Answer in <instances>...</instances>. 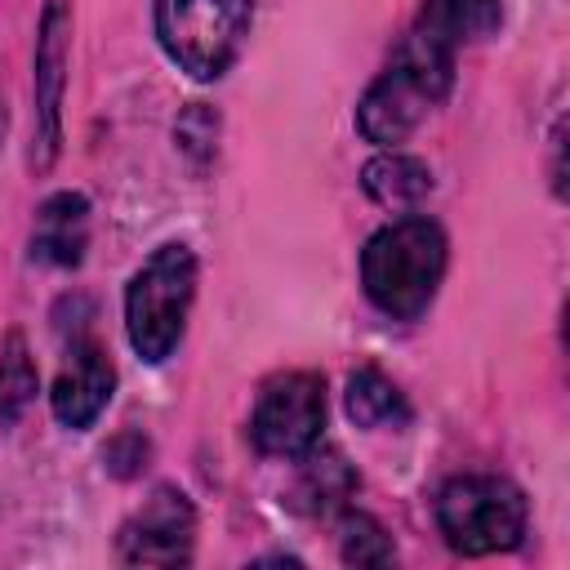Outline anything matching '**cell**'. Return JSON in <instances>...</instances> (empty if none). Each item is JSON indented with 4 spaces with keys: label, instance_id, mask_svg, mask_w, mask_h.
I'll list each match as a JSON object with an SVG mask.
<instances>
[{
    "label": "cell",
    "instance_id": "obj_9",
    "mask_svg": "<svg viewBox=\"0 0 570 570\" xmlns=\"http://www.w3.org/2000/svg\"><path fill=\"white\" fill-rule=\"evenodd\" d=\"M111 383H116V370H111L107 352L89 338H76L71 352H67V365H62L53 392H49L58 423L89 428L102 414V405L111 401Z\"/></svg>",
    "mask_w": 570,
    "mask_h": 570
},
{
    "label": "cell",
    "instance_id": "obj_6",
    "mask_svg": "<svg viewBox=\"0 0 570 570\" xmlns=\"http://www.w3.org/2000/svg\"><path fill=\"white\" fill-rule=\"evenodd\" d=\"M321 428H325V383H321V374L294 370V374L272 379L258 392L249 436L263 454L298 459L312 445H321Z\"/></svg>",
    "mask_w": 570,
    "mask_h": 570
},
{
    "label": "cell",
    "instance_id": "obj_1",
    "mask_svg": "<svg viewBox=\"0 0 570 570\" xmlns=\"http://www.w3.org/2000/svg\"><path fill=\"white\" fill-rule=\"evenodd\" d=\"M450 85H454V49L414 27L396 45L387 71L365 89L356 107V129L379 147H396L419 129V120L432 107L445 102Z\"/></svg>",
    "mask_w": 570,
    "mask_h": 570
},
{
    "label": "cell",
    "instance_id": "obj_2",
    "mask_svg": "<svg viewBox=\"0 0 570 570\" xmlns=\"http://www.w3.org/2000/svg\"><path fill=\"white\" fill-rule=\"evenodd\" d=\"M445 276V232L432 218H396L361 249V285L383 316L414 321L428 312Z\"/></svg>",
    "mask_w": 570,
    "mask_h": 570
},
{
    "label": "cell",
    "instance_id": "obj_14",
    "mask_svg": "<svg viewBox=\"0 0 570 570\" xmlns=\"http://www.w3.org/2000/svg\"><path fill=\"white\" fill-rule=\"evenodd\" d=\"M347 414H352L356 428H401L410 419V405L383 370L361 365L347 379Z\"/></svg>",
    "mask_w": 570,
    "mask_h": 570
},
{
    "label": "cell",
    "instance_id": "obj_3",
    "mask_svg": "<svg viewBox=\"0 0 570 570\" xmlns=\"http://www.w3.org/2000/svg\"><path fill=\"white\" fill-rule=\"evenodd\" d=\"M196 298V254L187 245H160L125 289V330L142 361L160 365L187 325Z\"/></svg>",
    "mask_w": 570,
    "mask_h": 570
},
{
    "label": "cell",
    "instance_id": "obj_10",
    "mask_svg": "<svg viewBox=\"0 0 570 570\" xmlns=\"http://www.w3.org/2000/svg\"><path fill=\"white\" fill-rule=\"evenodd\" d=\"M89 240V205L76 191H58L36 209L31 227V258L49 267H76Z\"/></svg>",
    "mask_w": 570,
    "mask_h": 570
},
{
    "label": "cell",
    "instance_id": "obj_15",
    "mask_svg": "<svg viewBox=\"0 0 570 570\" xmlns=\"http://www.w3.org/2000/svg\"><path fill=\"white\" fill-rule=\"evenodd\" d=\"M36 396V365L27 352V338L13 330L0 343V423H13Z\"/></svg>",
    "mask_w": 570,
    "mask_h": 570
},
{
    "label": "cell",
    "instance_id": "obj_8",
    "mask_svg": "<svg viewBox=\"0 0 570 570\" xmlns=\"http://www.w3.org/2000/svg\"><path fill=\"white\" fill-rule=\"evenodd\" d=\"M67 40H71V4L49 0L36 36V165H53L62 142V85H67Z\"/></svg>",
    "mask_w": 570,
    "mask_h": 570
},
{
    "label": "cell",
    "instance_id": "obj_4",
    "mask_svg": "<svg viewBox=\"0 0 570 570\" xmlns=\"http://www.w3.org/2000/svg\"><path fill=\"white\" fill-rule=\"evenodd\" d=\"M436 521L445 543L463 557L508 552L525 534V494L503 476L468 472L436 494Z\"/></svg>",
    "mask_w": 570,
    "mask_h": 570
},
{
    "label": "cell",
    "instance_id": "obj_7",
    "mask_svg": "<svg viewBox=\"0 0 570 570\" xmlns=\"http://www.w3.org/2000/svg\"><path fill=\"white\" fill-rule=\"evenodd\" d=\"M196 512L183 490L160 485L125 525H120V561L129 566H183L191 561Z\"/></svg>",
    "mask_w": 570,
    "mask_h": 570
},
{
    "label": "cell",
    "instance_id": "obj_12",
    "mask_svg": "<svg viewBox=\"0 0 570 570\" xmlns=\"http://www.w3.org/2000/svg\"><path fill=\"white\" fill-rule=\"evenodd\" d=\"M361 183H365V196H370L374 205H383V209H419V205L428 200V191H432L428 165L414 160V156H401V151L374 156V160L365 165Z\"/></svg>",
    "mask_w": 570,
    "mask_h": 570
},
{
    "label": "cell",
    "instance_id": "obj_5",
    "mask_svg": "<svg viewBox=\"0 0 570 570\" xmlns=\"http://www.w3.org/2000/svg\"><path fill=\"white\" fill-rule=\"evenodd\" d=\"M249 0H156L160 49L187 76L218 80L249 36Z\"/></svg>",
    "mask_w": 570,
    "mask_h": 570
},
{
    "label": "cell",
    "instance_id": "obj_11",
    "mask_svg": "<svg viewBox=\"0 0 570 570\" xmlns=\"http://www.w3.org/2000/svg\"><path fill=\"white\" fill-rule=\"evenodd\" d=\"M298 476L289 485V508L294 512H307V517H330L338 512L352 490H356V472L347 468V459L338 450H307L298 454Z\"/></svg>",
    "mask_w": 570,
    "mask_h": 570
},
{
    "label": "cell",
    "instance_id": "obj_13",
    "mask_svg": "<svg viewBox=\"0 0 570 570\" xmlns=\"http://www.w3.org/2000/svg\"><path fill=\"white\" fill-rule=\"evenodd\" d=\"M503 9L499 0H423L419 13V31H428L432 40L459 49L463 40H481L499 27Z\"/></svg>",
    "mask_w": 570,
    "mask_h": 570
},
{
    "label": "cell",
    "instance_id": "obj_16",
    "mask_svg": "<svg viewBox=\"0 0 570 570\" xmlns=\"http://www.w3.org/2000/svg\"><path fill=\"white\" fill-rule=\"evenodd\" d=\"M338 552H343L347 566H392V557H396L387 530L370 512H343Z\"/></svg>",
    "mask_w": 570,
    "mask_h": 570
}]
</instances>
